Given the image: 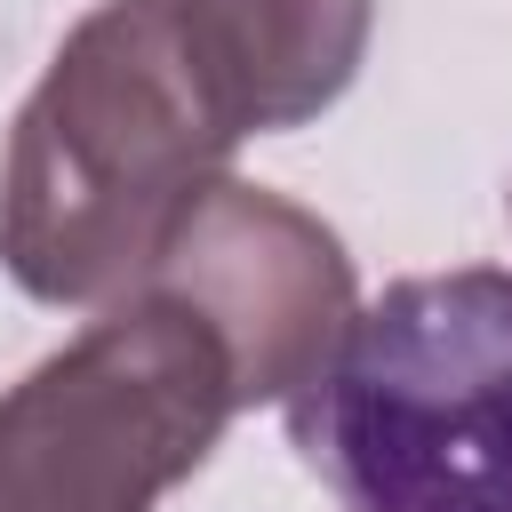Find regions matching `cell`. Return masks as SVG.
I'll return each instance as SVG.
<instances>
[{
	"instance_id": "cell-1",
	"label": "cell",
	"mask_w": 512,
	"mask_h": 512,
	"mask_svg": "<svg viewBox=\"0 0 512 512\" xmlns=\"http://www.w3.org/2000/svg\"><path fill=\"white\" fill-rule=\"evenodd\" d=\"M240 128L176 0H104L24 96L0 152V264L40 304H96L168 256Z\"/></svg>"
},
{
	"instance_id": "cell-2",
	"label": "cell",
	"mask_w": 512,
	"mask_h": 512,
	"mask_svg": "<svg viewBox=\"0 0 512 512\" xmlns=\"http://www.w3.org/2000/svg\"><path fill=\"white\" fill-rule=\"evenodd\" d=\"M288 432L344 512H512V280L384 288Z\"/></svg>"
},
{
	"instance_id": "cell-3",
	"label": "cell",
	"mask_w": 512,
	"mask_h": 512,
	"mask_svg": "<svg viewBox=\"0 0 512 512\" xmlns=\"http://www.w3.org/2000/svg\"><path fill=\"white\" fill-rule=\"evenodd\" d=\"M232 416L224 344L184 304L136 288L0 392V512H152L208 464Z\"/></svg>"
},
{
	"instance_id": "cell-4",
	"label": "cell",
	"mask_w": 512,
	"mask_h": 512,
	"mask_svg": "<svg viewBox=\"0 0 512 512\" xmlns=\"http://www.w3.org/2000/svg\"><path fill=\"white\" fill-rule=\"evenodd\" d=\"M144 288L184 304L224 344L240 408L304 400L360 320L352 256L336 248V232L296 200L232 176L184 216Z\"/></svg>"
},
{
	"instance_id": "cell-5",
	"label": "cell",
	"mask_w": 512,
	"mask_h": 512,
	"mask_svg": "<svg viewBox=\"0 0 512 512\" xmlns=\"http://www.w3.org/2000/svg\"><path fill=\"white\" fill-rule=\"evenodd\" d=\"M176 16L232 128L272 136L352 88L376 0H176Z\"/></svg>"
}]
</instances>
